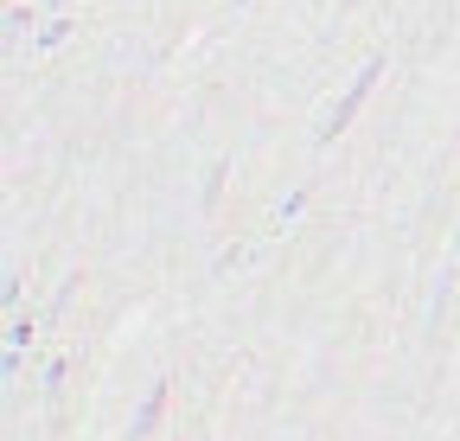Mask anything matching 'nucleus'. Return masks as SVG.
Masks as SVG:
<instances>
[{
    "instance_id": "nucleus-3",
    "label": "nucleus",
    "mask_w": 460,
    "mask_h": 441,
    "mask_svg": "<svg viewBox=\"0 0 460 441\" xmlns=\"http://www.w3.org/2000/svg\"><path fill=\"white\" fill-rule=\"evenodd\" d=\"M65 32H71V20H51V26L39 32V45H45V51H51V45H65Z\"/></svg>"
},
{
    "instance_id": "nucleus-2",
    "label": "nucleus",
    "mask_w": 460,
    "mask_h": 441,
    "mask_svg": "<svg viewBox=\"0 0 460 441\" xmlns=\"http://www.w3.org/2000/svg\"><path fill=\"white\" fill-rule=\"evenodd\" d=\"M160 410H166V384H154V391H147V403L135 410V441H141V435H154V422H160Z\"/></svg>"
},
{
    "instance_id": "nucleus-1",
    "label": "nucleus",
    "mask_w": 460,
    "mask_h": 441,
    "mask_svg": "<svg viewBox=\"0 0 460 441\" xmlns=\"http://www.w3.org/2000/svg\"><path fill=\"white\" fill-rule=\"evenodd\" d=\"M377 71H384V58H371V65H365V71L352 77V90H345V96L332 102V116L320 122V141H332L339 128H352V116H358V109H365V96L377 90Z\"/></svg>"
},
{
    "instance_id": "nucleus-4",
    "label": "nucleus",
    "mask_w": 460,
    "mask_h": 441,
    "mask_svg": "<svg viewBox=\"0 0 460 441\" xmlns=\"http://www.w3.org/2000/svg\"><path fill=\"white\" fill-rule=\"evenodd\" d=\"M301 205H307V192H288V198H281V211H275V217H281V225H288V217H301Z\"/></svg>"
}]
</instances>
